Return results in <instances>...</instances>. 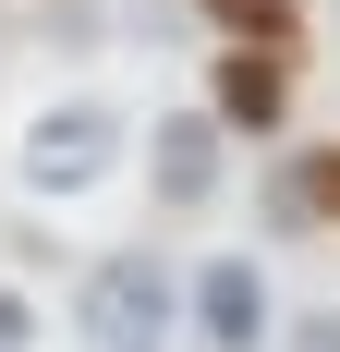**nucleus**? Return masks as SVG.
Instances as JSON below:
<instances>
[{"mask_svg": "<svg viewBox=\"0 0 340 352\" xmlns=\"http://www.w3.org/2000/svg\"><path fill=\"white\" fill-rule=\"evenodd\" d=\"M73 316H85V352H158L170 316H182V292H170L158 255H98L85 292H73Z\"/></svg>", "mask_w": 340, "mask_h": 352, "instance_id": "obj_1", "label": "nucleus"}, {"mask_svg": "<svg viewBox=\"0 0 340 352\" xmlns=\"http://www.w3.org/2000/svg\"><path fill=\"white\" fill-rule=\"evenodd\" d=\"M109 158H122V109H109V98H61V109L25 122V182H36V195H85Z\"/></svg>", "mask_w": 340, "mask_h": 352, "instance_id": "obj_2", "label": "nucleus"}, {"mask_svg": "<svg viewBox=\"0 0 340 352\" xmlns=\"http://www.w3.org/2000/svg\"><path fill=\"white\" fill-rule=\"evenodd\" d=\"M206 109H219L231 134H279V122H292V61L255 49V36H219V61H206Z\"/></svg>", "mask_w": 340, "mask_h": 352, "instance_id": "obj_3", "label": "nucleus"}, {"mask_svg": "<svg viewBox=\"0 0 340 352\" xmlns=\"http://www.w3.org/2000/svg\"><path fill=\"white\" fill-rule=\"evenodd\" d=\"M268 267H255V255H206L195 267V340L206 352H268Z\"/></svg>", "mask_w": 340, "mask_h": 352, "instance_id": "obj_4", "label": "nucleus"}, {"mask_svg": "<svg viewBox=\"0 0 340 352\" xmlns=\"http://www.w3.org/2000/svg\"><path fill=\"white\" fill-rule=\"evenodd\" d=\"M219 134H231L219 109H170L158 122V207H206L219 195Z\"/></svg>", "mask_w": 340, "mask_h": 352, "instance_id": "obj_5", "label": "nucleus"}, {"mask_svg": "<svg viewBox=\"0 0 340 352\" xmlns=\"http://www.w3.org/2000/svg\"><path fill=\"white\" fill-rule=\"evenodd\" d=\"M268 219H279V231H316V219H340V146L279 158V170H268Z\"/></svg>", "mask_w": 340, "mask_h": 352, "instance_id": "obj_6", "label": "nucleus"}, {"mask_svg": "<svg viewBox=\"0 0 340 352\" xmlns=\"http://www.w3.org/2000/svg\"><path fill=\"white\" fill-rule=\"evenodd\" d=\"M206 25L219 36H255V49H279V36H292V0H195Z\"/></svg>", "mask_w": 340, "mask_h": 352, "instance_id": "obj_7", "label": "nucleus"}, {"mask_svg": "<svg viewBox=\"0 0 340 352\" xmlns=\"http://www.w3.org/2000/svg\"><path fill=\"white\" fill-rule=\"evenodd\" d=\"M0 352H36V304L25 292H0Z\"/></svg>", "mask_w": 340, "mask_h": 352, "instance_id": "obj_8", "label": "nucleus"}, {"mask_svg": "<svg viewBox=\"0 0 340 352\" xmlns=\"http://www.w3.org/2000/svg\"><path fill=\"white\" fill-rule=\"evenodd\" d=\"M279 352H340V316H292V328H279Z\"/></svg>", "mask_w": 340, "mask_h": 352, "instance_id": "obj_9", "label": "nucleus"}]
</instances>
